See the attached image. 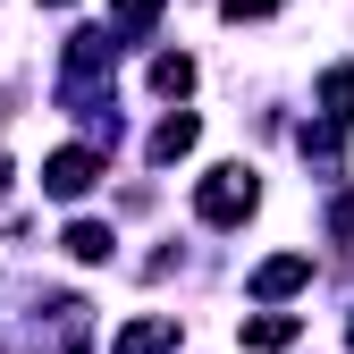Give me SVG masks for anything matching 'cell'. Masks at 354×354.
Masks as SVG:
<instances>
[{"label":"cell","instance_id":"6da1fadb","mask_svg":"<svg viewBox=\"0 0 354 354\" xmlns=\"http://www.w3.org/2000/svg\"><path fill=\"white\" fill-rule=\"evenodd\" d=\"M253 203H261V186H253V169H245V160L211 169L203 186H194V211L211 219V228H236V219H253Z\"/></svg>","mask_w":354,"mask_h":354},{"label":"cell","instance_id":"7a4b0ae2","mask_svg":"<svg viewBox=\"0 0 354 354\" xmlns=\"http://www.w3.org/2000/svg\"><path fill=\"white\" fill-rule=\"evenodd\" d=\"M93 177H102V152H93V144H68V152L42 160V194L76 203V194H93Z\"/></svg>","mask_w":354,"mask_h":354},{"label":"cell","instance_id":"3957f363","mask_svg":"<svg viewBox=\"0 0 354 354\" xmlns=\"http://www.w3.org/2000/svg\"><path fill=\"white\" fill-rule=\"evenodd\" d=\"M295 287H313V253H279V261L253 270V295H261V304H279V295H295Z\"/></svg>","mask_w":354,"mask_h":354},{"label":"cell","instance_id":"277c9868","mask_svg":"<svg viewBox=\"0 0 354 354\" xmlns=\"http://www.w3.org/2000/svg\"><path fill=\"white\" fill-rule=\"evenodd\" d=\"M177 346V313H152V321H127L110 337V354H169Z\"/></svg>","mask_w":354,"mask_h":354},{"label":"cell","instance_id":"5b68a950","mask_svg":"<svg viewBox=\"0 0 354 354\" xmlns=\"http://www.w3.org/2000/svg\"><path fill=\"white\" fill-rule=\"evenodd\" d=\"M194 136H203V118H194V110H169V118L152 127V160H177V152H194Z\"/></svg>","mask_w":354,"mask_h":354},{"label":"cell","instance_id":"8992f818","mask_svg":"<svg viewBox=\"0 0 354 354\" xmlns=\"http://www.w3.org/2000/svg\"><path fill=\"white\" fill-rule=\"evenodd\" d=\"M295 337H304V329H295L287 313H261V321H245V346H253V354H279V346H295Z\"/></svg>","mask_w":354,"mask_h":354},{"label":"cell","instance_id":"52a82bcc","mask_svg":"<svg viewBox=\"0 0 354 354\" xmlns=\"http://www.w3.org/2000/svg\"><path fill=\"white\" fill-rule=\"evenodd\" d=\"M110 245H118V236L102 228V219H76V228H68V253H76V261H110Z\"/></svg>","mask_w":354,"mask_h":354},{"label":"cell","instance_id":"ba28073f","mask_svg":"<svg viewBox=\"0 0 354 354\" xmlns=\"http://www.w3.org/2000/svg\"><path fill=\"white\" fill-rule=\"evenodd\" d=\"M321 110H329L337 127L354 118V68H329V76H321Z\"/></svg>","mask_w":354,"mask_h":354},{"label":"cell","instance_id":"9c48e42d","mask_svg":"<svg viewBox=\"0 0 354 354\" xmlns=\"http://www.w3.org/2000/svg\"><path fill=\"white\" fill-rule=\"evenodd\" d=\"M169 9V0H110V26H127V34H136V26H152Z\"/></svg>","mask_w":354,"mask_h":354},{"label":"cell","instance_id":"30bf717a","mask_svg":"<svg viewBox=\"0 0 354 354\" xmlns=\"http://www.w3.org/2000/svg\"><path fill=\"white\" fill-rule=\"evenodd\" d=\"M152 84H160V93H186V84H194V59H177V51L152 59Z\"/></svg>","mask_w":354,"mask_h":354},{"label":"cell","instance_id":"8fae6325","mask_svg":"<svg viewBox=\"0 0 354 354\" xmlns=\"http://www.w3.org/2000/svg\"><path fill=\"white\" fill-rule=\"evenodd\" d=\"M219 9H228V17L245 26V17H270V0H219Z\"/></svg>","mask_w":354,"mask_h":354},{"label":"cell","instance_id":"7c38bea8","mask_svg":"<svg viewBox=\"0 0 354 354\" xmlns=\"http://www.w3.org/2000/svg\"><path fill=\"white\" fill-rule=\"evenodd\" d=\"M42 9H68V0H42Z\"/></svg>","mask_w":354,"mask_h":354}]
</instances>
